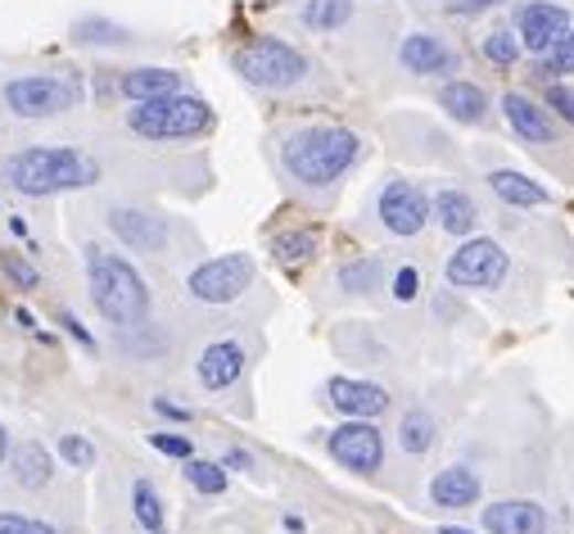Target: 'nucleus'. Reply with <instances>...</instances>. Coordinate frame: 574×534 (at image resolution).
I'll return each instance as SVG.
<instances>
[{
    "instance_id": "1",
    "label": "nucleus",
    "mask_w": 574,
    "mask_h": 534,
    "mask_svg": "<svg viewBox=\"0 0 574 534\" xmlns=\"http://www.w3.org/2000/svg\"><path fill=\"white\" fill-rule=\"evenodd\" d=\"M280 168L290 172V181L299 186H334L349 168L362 164L366 145L358 132L349 127H299V132H285L280 136Z\"/></svg>"
},
{
    "instance_id": "2",
    "label": "nucleus",
    "mask_w": 574,
    "mask_h": 534,
    "mask_svg": "<svg viewBox=\"0 0 574 534\" xmlns=\"http://www.w3.org/2000/svg\"><path fill=\"white\" fill-rule=\"evenodd\" d=\"M0 177L19 196L45 200V196H60V190L95 186L100 181V164L86 159L82 150H68V145H28V150H14L0 164Z\"/></svg>"
},
{
    "instance_id": "3",
    "label": "nucleus",
    "mask_w": 574,
    "mask_h": 534,
    "mask_svg": "<svg viewBox=\"0 0 574 534\" xmlns=\"http://www.w3.org/2000/svg\"><path fill=\"white\" fill-rule=\"evenodd\" d=\"M86 285L95 313L114 326H146L150 317V285L123 254L105 250V245H86Z\"/></svg>"
},
{
    "instance_id": "4",
    "label": "nucleus",
    "mask_w": 574,
    "mask_h": 534,
    "mask_svg": "<svg viewBox=\"0 0 574 534\" xmlns=\"http://www.w3.org/2000/svg\"><path fill=\"white\" fill-rule=\"evenodd\" d=\"M231 69L241 73V82H249L254 91H299L317 69L308 64L304 51H295L290 41L280 36H258L249 45H241V51L231 55Z\"/></svg>"
},
{
    "instance_id": "5",
    "label": "nucleus",
    "mask_w": 574,
    "mask_h": 534,
    "mask_svg": "<svg viewBox=\"0 0 574 534\" xmlns=\"http://www.w3.org/2000/svg\"><path fill=\"white\" fill-rule=\"evenodd\" d=\"M127 127L140 140H190L213 127V105L190 91L159 95V101H140L127 109Z\"/></svg>"
},
{
    "instance_id": "6",
    "label": "nucleus",
    "mask_w": 574,
    "mask_h": 534,
    "mask_svg": "<svg viewBox=\"0 0 574 534\" xmlns=\"http://www.w3.org/2000/svg\"><path fill=\"white\" fill-rule=\"evenodd\" d=\"M0 101L14 118H60L68 109L82 105V82L73 77H55V73H23V77H10L0 86Z\"/></svg>"
},
{
    "instance_id": "7",
    "label": "nucleus",
    "mask_w": 574,
    "mask_h": 534,
    "mask_svg": "<svg viewBox=\"0 0 574 534\" xmlns=\"http://www.w3.org/2000/svg\"><path fill=\"white\" fill-rule=\"evenodd\" d=\"M249 285H254V259L249 254H217V259L200 263L185 281L190 300H200V304H231V300H241Z\"/></svg>"
},
{
    "instance_id": "8",
    "label": "nucleus",
    "mask_w": 574,
    "mask_h": 534,
    "mask_svg": "<svg viewBox=\"0 0 574 534\" xmlns=\"http://www.w3.org/2000/svg\"><path fill=\"white\" fill-rule=\"evenodd\" d=\"M375 222L385 227L390 235L412 240V235H421L425 222H429V196H425L421 186L394 177V181H385V186L375 190Z\"/></svg>"
},
{
    "instance_id": "9",
    "label": "nucleus",
    "mask_w": 574,
    "mask_h": 534,
    "mask_svg": "<svg viewBox=\"0 0 574 534\" xmlns=\"http://www.w3.org/2000/svg\"><path fill=\"white\" fill-rule=\"evenodd\" d=\"M507 268H511V259L498 240H466V245H457V254L448 259L444 276L457 290H493L507 276Z\"/></svg>"
},
{
    "instance_id": "10",
    "label": "nucleus",
    "mask_w": 574,
    "mask_h": 534,
    "mask_svg": "<svg viewBox=\"0 0 574 534\" xmlns=\"http://www.w3.org/2000/svg\"><path fill=\"white\" fill-rule=\"evenodd\" d=\"M570 28H574V19H570L565 6H556V0H524V6L515 10V19H511V32L520 36V51H530L539 60Z\"/></svg>"
},
{
    "instance_id": "11",
    "label": "nucleus",
    "mask_w": 574,
    "mask_h": 534,
    "mask_svg": "<svg viewBox=\"0 0 574 534\" xmlns=\"http://www.w3.org/2000/svg\"><path fill=\"white\" fill-rule=\"evenodd\" d=\"M326 449L340 467H349L358 475H375L380 462H385V434H380L371 421H344L340 430H330Z\"/></svg>"
},
{
    "instance_id": "12",
    "label": "nucleus",
    "mask_w": 574,
    "mask_h": 534,
    "mask_svg": "<svg viewBox=\"0 0 574 534\" xmlns=\"http://www.w3.org/2000/svg\"><path fill=\"white\" fill-rule=\"evenodd\" d=\"M398 64L412 77H453L461 73V51L448 45L439 32H407L398 41Z\"/></svg>"
},
{
    "instance_id": "13",
    "label": "nucleus",
    "mask_w": 574,
    "mask_h": 534,
    "mask_svg": "<svg viewBox=\"0 0 574 534\" xmlns=\"http://www.w3.org/2000/svg\"><path fill=\"white\" fill-rule=\"evenodd\" d=\"M105 222H109V231L123 240V245L136 250V254H159L168 245V218H159L150 209L118 205V209H109Z\"/></svg>"
},
{
    "instance_id": "14",
    "label": "nucleus",
    "mask_w": 574,
    "mask_h": 534,
    "mask_svg": "<svg viewBox=\"0 0 574 534\" xmlns=\"http://www.w3.org/2000/svg\"><path fill=\"white\" fill-rule=\"evenodd\" d=\"M326 399L334 412H344L349 421H371L380 412H390V390L385 385H371V380H353V376H334L326 380Z\"/></svg>"
},
{
    "instance_id": "15",
    "label": "nucleus",
    "mask_w": 574,
    "mask_h": 534,
    "mask_svg": "<svg viewBox=\"0 0 574 534\" xmlns=\"http://www.w3.org/2000/svg\"><path fill=\"white\" fill-rule=\"evenodd\" d=\"M502 114H507V123H511V132L520 140H530V145H556L561 140V132L548 118V109H539L524 91H507L502 95Z\"/></svg>"
},
{
    "instance_id": "16",
    "label": "nucleus",
    "mask_w": 574,
    "mask_h": 534,
    "mask_svg": "<svg viewBox=\"0 0 574 534\" xmlns=\"http://www.w3.org/2000/svg\"><path fill=\"white\" fill-rule=\"evenodd\" d=\"M485 530L489 534H548V512L534 499H502L485 507Z\"/></svg>"
},
{
    "instance_id": "17",
    "label": "nucleus",
    "mask_w": 574,
    "mask_h": 534,
    "mask_svg": "<svg viewBox=\"0 0 574 534\" xmlns=\"http://www.w3.org/2000/svg\"><path fill=\"white\" fill-rule=\"evenodd\" d=\"M245 371V345L241 339H217V345H209L195 363V380L204 385V390H226V385H235Z\"/></svg>"
},
{
    "instance_id": "18",
    "label": "nucleus",
    "mask_w": 574,
    "mask_h": 534,
    "mask_svg": "<svg viewBox=\"0 0 574 534\" xmlns=\"http://www.w3.org/2000/svg\"><path fill=\"white\" fill-rule=\"evenodd\" d=\"M480 471L466 467V462H453L444 471H435V480H429V503L435 507H470L475 499H480Z\"/></svg>"
},
{
    "instance_id": "19",
    "label": "nucleus",
    "mask_w": 574,
    "mask_h": 534,
    "mask_svg": "<svg viewBox=\"0 0 574 534\" xmlns=\"http://www.w3.org/2000/svg\"><path fill=\"white\" fill-rule=\"evenodd\" d=\"M439 109H444L448 118L466 123V127H480L493 105H489L485 86H475V82H466V77H453V82L439 86Z\"/></svg>"
},
{
    "instance_id": "20",
    "label": "nucleus",
    "mask_w": 574,
    "mask_h": 534,
    "mask_svg": "<svg viewBox=\"0 0 574 534\" xmlns=\"http://www.w3.org/2000/svg\"><path fill=\"white\" fill-rule=\"evenodd\" d=\"M489 186H493V196L502 205H511V209H548L552 205V190L543 181H534V177L515 172V168H493Z\"/></svg>"
},
{
    "instance_id": "21",
    "label": "nucleus",
    "mask_w": 574,
    "mask_h": 534,
    "mask_svg": "<svg viewBox=\"0 0 574 534\" xmlns=\"http://www.w3.org/2000/svg\"><path fill=\"white\" fill-rule=\"evenodd\" d=\"M118 91L127 95L131 105H140V101H159V95H177V91H185V77L177 73V69H127L123 77H118Z\"/></svg>"
},
{
    "instance_id": "22",
    "label": "nucleus",
    "mask_w": 574,
    "mask_h": 534,
    "mask_svg": "<svg viewBox=\"0 0 574 534\" xmlns=\"http://www.w3.org/2000/svg\"><path fill=\"white\" fill-rule=\"evenodd\" d=\"M429 218H439V227L448 235H470L475 227H480V209H475V200L457 186H444L439 196L429 200Z\"/></svg>"
},
{
    "instance_id": "23",
    "label": "nucleus",
    "mask_w": 574,
    "mask_h": 534,
    "mask_svg": "<svg viewBox=\"0 0 574 534\" xmlns=\"http://www.w3.org/2000/svg\"><path fill=\"white\" fill-rule=\"evenodd\" d=\"M10 467H14V484H23V490H45V484L55 480V458L45 444L28 440L10 453Z\"/></svg>"
},
{
    "instance_id": "24",
    "label": "nucleus",
    "mask_w": 574,
    "mask_h": 534,
    "mask_svg": "<svg viewBox=\"0 0 574 534\" xmlns=\"http://www.w3.org/2000/svg\"><path fill=\"white\" fill-rule=\"evenodd\" d=\"M353 14H358L353 0H299L295 6V19L312 32H340L353 23Z\"/></svg>"
},
{
    "instance_id": "25",
    "label": "nucleus",
    "mask_w": 574,
    "mask_h": 534,
    "mask_svg": "<svg viewBox=\"0 0 574 534\" xmlns=\"http://www.w3.org/2000/svg\"><path fill=\"white\" fill-rule=\"evenodd\" d=\"M398 444H403V453L425 458L429 449L439 444V426H435V417H429L425 408H407L403 421H398Z\"/></svg>"
},
{
    "instance_id": "26",
    "label": "nucleus",
    "mask_w": 574,
    "mask_h": 534,
    "mask_svg": "<svg viewBox=\"0 0 574 534\" xmlns=\"http://www.w3.org/2000/svg\"><path fill=\"white\" fill-rule=\"evenodd\" d=\"M340 285L349 290V295H375V290L385 285V259H375V254L349 259V263L340 268Z\"/></svg>"
},
{
    "instance_id": "27",
    "label": "nucleus",
    "mask_w": 574,
    "mask_h": 534,
    "mask_svg": "<svg viewBox=\"0 0 574 534\" xmlns=\"http://www.w3.org/2000/svg\"><path fill=\"white\" fill-rule=\"evenodd\" d=\"M480 55L493 64V69H515L520 64V36L511 32V28H502V23H493L485 36H480Z\"/></svg>"
},
{
    "instance_id": "28",
    "label": "nucleus",
    "mask_w": 574,
    "mask_h": 534,
    "mask_svg": "<svg viewBox=\"0 0 574 534\" xmlns=\"http://www.w3.org/2000/svg\"><path fill=\"white\" fill-rule=\"evenodd\" d=\"M73 41L77 45H131V32L123 23H109V19H77Z\"/></svg>"
},
{
    "instance_id": "29",
    "label": "nucleus",
    "mask_w": 574,
    "mask_h": 534,
    "mask_svg": "<svg viewBox=\"0 0 574 534\" xmlns=\"http://www.w3.org/2000/svg\"><path fill=\"white\" fill-rule=\"evenodd\" d=\"M131 512H136L140 530H150V534L163 530V499H159V490H155L150 480H136L131 484Z\"/></svg>"
},
{
    "instance_id": "30",
    "label": "nucleus",
    "mask_w": 574,
    "mask_h": 534,
    "mask_svg": "<svg viewBox=\"0 0 574 534\" xmlns=\"http://www.w3.org/2000/svg\"><path fill=\"white\" fill-rule=\"evenodd\" d=\"M272 254H276V263H308L312 254H317V235L312 231H280L276 240H272Z\"/></svg>"
},
{
    "instance_id": "31",
    "label": "nucleus",
    "mask_w": 574,
    "mask_h": 534,
    "mask_svg": "<svg viewBox=\"0 0 574 534\" xmlns=\"http://www.w3.org/2000/svg\"><path fill=\"white\" fill-rule=\"evenodd\" d=\"M185 480L195 484L200 494H226V471H222V462H204V458H185Z\"/></svg>"
},
{
    "instance_id": "32",
    "label": "nucleus",
    "mask_w": 574,
    "mask_h": 534,
    "mask_svg": "<svg viewBox=\"0 0 574 534\" xmlns=\"http://www.w3.org/2000/svg\"><path fill=\"white\" fill-rule=\"evenodd\" d=\"M539 73L548 77V82H556V77H574V28L552 45V51L543 55V64H539Z\"/></svg>"
},
{
    "instance_id": "33",
    "label": "nucleus",
    "mask_w": 574,
    "mask_h": 534,
    "mask_svg": "<svg viewBox=\"0 0 574 534\" xmlns=\"http://www.w3.org/2000/svg\"><path fill=\"white\" fill-rule=\"evenodd\" d=\"M60 458L68 467L86 471V467H95V444L86 440V434H60Z\"/></svg>"
},
{
    "instance_id": "34",
    "label": "nucleus",
    "mask_w": 574,
    "mask_h": 534,
    "mask_svg": "<svg viewBox=\"0 0 574 534\" xmlns=\"http://www.w3.org/2000/svg\"><path fill=\"white\" fill-rule=\"evenodd\" d=\"M0 272H6V276H10V281H14L19 290H36V285H41V272H36V268H32L28 259L10 254V250L0 254Z\"/></svg>"
},
{
    "instance_id": "35",
    "label": "nucleus",
    "mask_w": 574,
    "mask_h": 534,
    "mask_svg": "<svg viewBox=\"0 0 574 534\" xmlns=\"http://www.w3.org/2000/svg\"><path fill=\"white\" fill-rule=\"evenodd\" d=\"M548 114H556L565 127H574V86L548 82Z\"/></svg>"
},
{
    "instance_id": "36",
    "label": "nucleus",
    "mask_w": 574,
    "mask_h": 534,
    "mask_svg": "<svg viewBox=\"0 0 574 534\" xmlns=\"http://www.w3.org/2000/svg\"><path fill=\"white\" fill-rule=\"evenodd\" d=\"M0 534H60L51 521L19 516V512H0Z\"/></svg>"
},
{
    "instance_id": "37",
    "label": "nucleus",
    "mask_w": 574,
    "mask_h": 534,
    "mask_svg": "<svg viewBox=\"0 0 574 534\" xmlns=\"http://www.w3.org/2000/svg\"><path fill=\"white\" fill-rule=\"evenodd\" d=\"M150 449H159L163 458H181V462L195 458V444H190L185 434H172V430H155V434H150Z\"/></svg>"
},
{
    "instance_id": "38",
    "label": "nucleus",
    "mask_w": 574,
    "mask_h": 534,
    "mask_svg": "<svg viewBox=\"0 0 574 534\" xmlns=\"http://www.w3.org/2000/svg\"><path fill=\"white\" fill-rule=\"evenodd\" d=\"M416 295H421V272H416V268H398V272H394V300H398V304H412Z\"/></svg>"
},
{
    "instance_id": "39",
    "label": "nucleus",
    "mask_w": 574,
    "mask_h": 534,
    "mask_svg": "<svg viewBox=\"0 0 574 534\" xmlns=\"http://www.w3.org/2000/svg\"><path fill=\"white\" fill-rule=\"evenodd\" d=\"M502 0H444V10L453 14V19H475V14H489V10H498Z\"/></svg>"
},
{
    "instance_id": "40",
    "label": "nucleus",
    "mask_w": 574,
    "mask_h": 534,
    "mask_svg": "<svg viewBox=\"0 0 574 534\" xmlns=\"http://www.w3.org/2000/svg\"><path fill=\"white\" fill-rule=\"evenodd\" d=\"M60 326H64V331H68V335L77 339L82 349H95V335H91V331H86V326H82V322H77L73 313H60Z\"/></svg>"
},
{
    "instance_id": "41",
    "label": "nucleus",
    "mask_w": 574,
    "mask_h": 534,
    "mask_svg": "<svg viewBox=\"0 0 574 534\" xmlns=\"http://www.w3.org/2000/svg\"><path fill=\"white\" fill-rule=\"evenodd\" d=\"M222 471H254V458L245 449H226L222 453Z\"/></svg>"
},
{
    "instance_id": "42",
    "label": "nucleus",
    "mask_w": 574,
    "mask_h": 534,
    "mask_svg": "<svg viewBox=\"0 0 574 534\" xmlns=\"http://www.w3.org/2000/svg\"><path fill=\"white\" fill-rule=\"evenodd\" d=\"M155 412L168 417V421H190V412H185L181 404H172V399H155Z\"/></svg>"
},
{
    "instance_id": "43",
    "label": "nucleus",
    "mask_w": 574,
    "mask_h": 534,
    "mask_svg": "<svg viewBox=\"0 0 574 534\" xmlns=\"http://www.w3.org/2000/svg\"><path fill=\"white\" fill-rule=\"evenodd\" d=\"M6 458H10V430L0 426V462H6Z\"/></svg>"
},
{
    "instance_id": "44",
    "label": "nucleus",
    "mask_w": 574,
    "mask_h": 534,
    "mask_svg": "<svg viewBox=\"0 0 574 534\" xmlns=\"http://www.w3.org/2000/svg\"><path fill=\"white\" fill-rule=\"evenodd\" d=\"M439 534H475V530H461V525H444Z\"/></svg>"
},
{
    "instance_id": "45",
    "label": "nucleus",
    "mask_w": 574,
    "mask_h": 534,
    "mask_svg": "<svg viewBox=\"0 0 574 534\" xmlns=\"http://www.w3.org/2000/svg\"><path fill=\"white\" fill-rule=\"evenodd\" d=\"M159 534H163V530H159Z\"/></svg>"
}]
</instances>
